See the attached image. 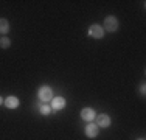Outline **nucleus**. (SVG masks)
<instances>
[{
	"mask_svg": "<svg viewBox=\"0 0 146 140\" xmlns=\"http://www.w3.org/2000/svg\"><path fill=\"white\" fill-rule=\"evenodd\" d=\"M3 101H5V100H3L2 97H0V104H3Z\"/></svg>",
	"mask_w": 146,
	"mask_h": 140,
	"instance_id": "ddd939ff",
	"label": "nucleus"
},
{
	"mask_svg": "<svg viewBox=\"0 0 146 140\" xmlns=\"http://www.w3.org/2000/svg\"><path fill=\"white\" fill-rule=\"evenodd\" d=\"M9 31V22L6 19H0V33L6 34Z\"/></svg>",
	"mask_w": 146,
	"mask_h": 140,
	"instance_id": "1a4fd4ad",
	"label": "nucleus"
},
{
	"mask_svg": "<svg viewBox=\"0 0 146 140\" xmlns=\"http://www.w3.org/2000/svg\"><path fill=\"white\" fill-rule=\"evenodd\" d=\"M39 111H40V114H42V115H50V114H51V111H53V109H51V107L48 106V104H42Z\"/></svg>",
	"mask_w": 146,
	"mask_h": 140,
	"instance_id": "9b49d317",
	"label": "nucleus"
},
{
	"mask_svg": "<svg viewBox=\"0 0 146 140\" xmlns=\"http://www.w3.org/2000/svg\"><path fill=\"white\" fill-rule=\"evenodd\" d=\"M95 117H96V114H95V111H93L92 107H84V109L81 111V118L86 120V121H93Z\"/></svg>",
	"mask_w": 146,
	"mask_h": 140,
	"instance_id": "39448f33",
	"label": "nucleus"
},
{
	"mask_svg": "<svg viewBox=\"0 0 146 140\" xmlns=\"http://www.w3.org/2000/svg\"><path fill=\"white\" fill-rule=\"evenodd\" d=\"M3 104H5L8 109H16V107H19V98L17 97H8L3 101Z\"/></svg>",
	"mask_w": 146,
	"mask_h": 140,
	"instance_id": "0eeeda50",
	"label": "nucleus"
},
{
	"mask_svg": "<svg viewBox=\"0 0 146 140\" xmlns=\"http://www.w3.org/2000/svg\"><path fill=\"white\" fill-rule=\"evenodd\" d=\"M89 34L92 37H95V39H101L104 36V30H103V27L98 25V23H93V25H90V28H89Z\"/></svg>",
	"mask_w": 146,
	"mask_h": 140,
	"instance_id": "7ed1b4c3",
	"label": "nucleus"
},
{
	"mask_svg": "<svg viewBox=\"0 0 146 140\" xmlns=\"http://www.w3.org/2000/svg\"><path fill=\"white\" fill-rule=\"evenodd\" d=\"M95 118H96V126H98V128H107V126L110 125V118L107 114H100L98 117H95Z\"/></svg>",
	"mask_w": 146,
	"mask_h": 140,
	"instance_id": "423d86ee",
	"label": "nucleus"
},
{
	"mask_svg": "<svg viewBox=\"0 0 146 140\" xmlns=\"http://www.w3.org/2000/svg\"><path fill=\"white\" fill-rule=\"evenodd\" d=\"M39 100L40 101H50L53 100V90L50 86H42L39 89Z\"/></svg>",
	"mask_w": 146,
	"mask_h": 140,
	"instance_id": "f03ea898",
	"label": "nucleus"
},
{
	"mask_svg": "<svg viewBox=\"0 0 146 140\" xmlns=\"http://www.w3.org/2000/svg\"><path fill=\"white\" fill-rule=\"evenodd\" d=\"M146 92V90H145V84H141V86H140V93H145Z\"/></svg>",
	"mask_w": 146,
	"mask_h": 140,
	"instance_id": "f8f14e48",
	"label": "nucleus"
},
{
	"mask_svg": "<svg viewBox=\"0 0 146 140\" xmlns=\"http://www.w3.org/2000/svg\"><path fill=\"white\" fill-rule=\"evenodd\" d=\"M0 47L2 48H9L11 47V41H9V37H0Z\"/></svg>",
	"mask_w": 146,
	"mask_h": 140,
	"instance_id": "9d476101",
	"label": "nucleus"
},
{
	"mask_svg": "<svg viewBox=\"0 0 146 140\" xmlns=\"http://www.w3.org/2000/svg\"><path fill=\"white\" fill-rule=\"evenodd\" d=\"M65 107V98L62 97H53L51 100V109L53 111H61Z\"/></svg>",
	"mask_w": 146,
	"mask_h": 140,
	"instance_id": "20e7f679",
	"label": "nucleus"
},
{
	"mask_svg": "<svg viewBox=\"0 0 146 140\" xmlns=\"http://www.w3.org/2000/svg\"><path fill=\"white\" fill-rule=\"evenodd\" d=\"M103 30H107L110 31V33H113V31L118 30V20L115 16H107L106 19H104V27Z\"/></svg>",
	"mask_w": 146,
	"mask_h": 140,
	"instance_id": "f257e3e1",
	"label": "nucleus"
},
{
	"mask_svg": "<svg viewBox=\"0 0 146 140\" xmlns=\"http://www.w3.org/2000/svg\"><path fill=\"white\" fill-rule=\"evenodd\" d=\"M138 140H145V139H138Z\"/></svg>",
	"mask_w": 146,
	"mask_h": 140,
	"instance_id": "4468645a",
	"label": "nucleus"
},
{
	"mask_svg": "<svg viewBox=\"0 0 146 140\" xmlns=\"http://www.w3.org/2000/svg\"><path fill=\"white\" fill-rule=\"evenodd\" d=\"M86 135L87 137H96L98 135V126L93 125V123H89L87 126H86Z\"/></svg>",
	"mask_w": 146,
	"mask_h": 140,
	"instance_id": "6e6552de",
	"label": "nucleus"
}]
</instances>
